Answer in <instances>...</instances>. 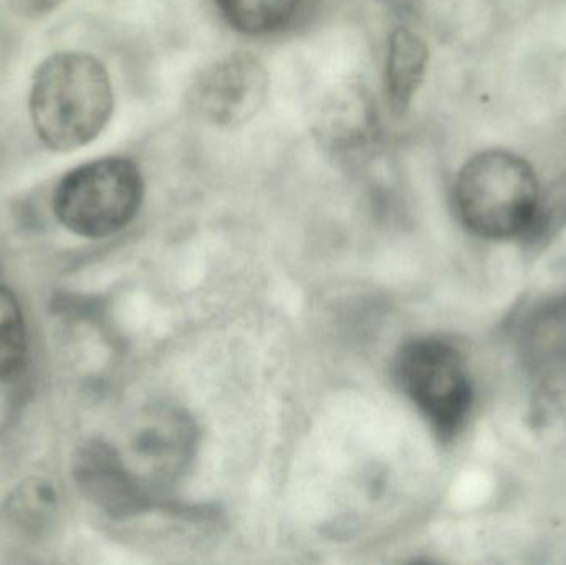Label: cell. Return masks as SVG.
I'll list each match as a JSON object with an SVG mask.
<instances>
[{
    "mask_svg": "<svg viewBox=\"0 0 566 565\" xmlns=\"http://www.w3.org/2000/svg\"><path fill=\"white\" fill-rule=\"evenodd\" d=\"M115 112L112 76L92 53L56 52L32 76L29 113L43 146L70 153L95 142Z\"/></svg>",
    "mask_w": 566,
    "mask_h": 565,
    "instance_id": "1",
    "label": "cell"
},
{
    "mask_svg": "<svg viewBox=\"0 0 566 565\" xmlns=\"http://www.w3.org/2000/svg\"><path fill=\"white\" fill-rule=\"evenodd\" d=\"M541 185L531 163L504 149L469 158L454 182L462 224L485 239L532 234L542 205Z\"/></svg>",
    "mask_w": 566,
    "mask_h": 565,
    "instance_id": "2",
    "label": "cell"
},
{
    "mask_svg": "<svg viewBox=\"0 0 566 565\" xmlns=\"http://www.w3.org/2000/svg\"><path fill=\"white\" fill-rule=\"evenodd\" d=\"M145 192V176L135 159L102 156L62 176L53 191V212L73 234L108 238L135 221Z\"/></svg>",
    "mask_w": 566,
    "mask_h": 565,
    "instance_id": "3",
    "label": "cell"
},
{
    "mask_svg": "<svg viewBox=\"0 0 566 565\" xmlns=\"http://www.w3.org/2000/svg\"><path fill=\"white\" fill-rule=\"evenodd\" d=\"M395 375L439 437L461 430L472 407V384L454 345L432 337L409 342L396 357Z\"/></svg>",
    "mask_w": 566,
    "mask_h": 565,
    "instance_id": "4",
    "label": "cell"
},
{
    "mask_svg": "<svg viewBox=\"0 0 566 565\" xmlns=\"http://www.w3.org/2000/svg\"><path fill=\"white\" fill-rule=\"evenodd\" d=\"M269 93L271 72L264 60L251 50H232L192 79L186 106L202 125L235 129L261 113Z\"/></svg>",
    "mask_w": 566,
    "mask_h": 565,
    "instance_id": "5",
    "label": "cell"
},
{
    "mask_svg": "<svg viewBox=\"0 0 566 565\" xmlns=\"http://www.w3.org/2000/svg\"><path fill=\"white\" fill-rule=\"evenodd\" d=\"M312 133L326 155L342 161L371 155L382 138L378 98L359 80L338 83L323 96Z\"/></svg>",
    "mask_w": 566,
    "mask_h": 565,
    "instance_id": "6",
    "label": "cell"
},
{
    "mask_svg": "<svg viewBox=\"0 0 566 565\" xmlns=\"http://www.w3.org/2000/svg\"><path fill=\"white\" fill-rule=\"evenodd\" d=\"M429 45L421 33L408 25H396L386 40L385 103L392 118L408 115L424 85L429 70Z\"/></svg>",
    "mask_w": 566,
    "mask_h": 565,
    "instance_id": "7",
    "label": "cell"
},
{
    "mask_svg": "<svg viewBox=\"0 0 566 565\" xmlns=\"http://www.w3.org/2000/svg\"><path fill=\"white\" fill-rule=\"evenodd\" d=\"M521 354L534 380L566 370V295L528 314L522 325Z\"/></svg>",
    "mask_w": 566,
    "mask_h": 565,
    "instance_id": "8",
    "label": "cell"
},
{
    "mask_svg": "<svg viewBox=\"0 0 566 565\" xmlns=\"http://www.w3.org/2000/svg\"><path fill=\"white\" fill-rule=\"evenodd\" d=\"M222 22L252 40L277 39L298 25L306 0H212Z\"/></svg>",
    "mask_w": 566,
    "mask_h": 565,
    "instance_id": "9",
    "label": "cell"
},
{
    "mask_svg": "<svg viewBox=\"0 0 566 565\" xmlns=\"http://www.w3.org/2000/svg\"><path fill=\"white\" fill-rule=\"evenodd\" d=\"M83 483L113 513H133L146 503L145 491L108 448H95L83 460Z\"/></svg>",
    "mask_w": 566,
    "mask_h": 565,
    "instance_id": "10",
    "label": "cell"
},
{
    "mask_svg": "<svg viewBox=\"0 0 566 565\" xmlns=\"http://www.w3.org/2000/svg\"><path fill=\"white\" fill-rule=\"evenodd\" d=\"M531 421L535 433L552 447L566 444V370L535 378Z\"/></svg>",
    "mask_w": 566,
    "mask_h": 565,
    "instance_id": "11",
    "label": "cell"
},
{
    "mask_svg": "<svg viewBox=\"0 0 566 565\" xmlns=\"http://www.w3.org/2000/svg\"><path fill=\"white\" fill-rule=\"evenodd\" d=\"M27 355V328L15 295L0 285V380L13 377Z\"/></svg>",
    "mask_w": 566,
    "mask_h": 565,
    "instance_id": "12",
    "label": "cell"
},
{
    "mask_svg": "<svg viewBox=\"0 0 566 565\" xmlns=\"http://www.w3.org/2000/svg\"><path fill=\"white\" fill-rule=\"evenodd\" d=\"M566 219V181H562L558 188H555L554 195L545 198L542 195L541 212H538L537 224H535L532 234H542L547 229L554 228L558 222Z\"/></svg>",
    "mask_w": 566,
    "mask_h": 565,
    "instance_id": "13",
    "label": "cell"
},
{
    "mask_svg": "<svg viewBox=\"0 0 566 565\" xmlns=\"http://www.w3.org/2000/svg\"><path fill=\"white\" fill-rule=\"evenodd\" d=\"M65 2L66 0H9L10 9L23 19H42Z\"/></svg>",
    "mask_w": 566,
    "mask_h": 565,
    "instance_id": "14",
    "label": "cell"
}]
</instances>
